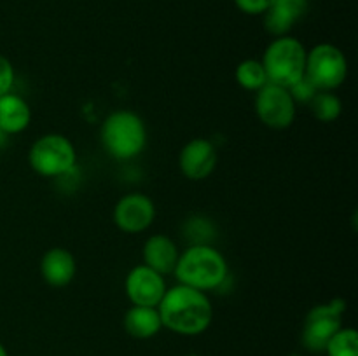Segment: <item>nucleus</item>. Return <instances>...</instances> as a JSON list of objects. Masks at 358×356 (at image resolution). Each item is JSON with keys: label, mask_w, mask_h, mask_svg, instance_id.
Returning <instances> with one entry per match:
<instances>
[{"label": "nucleus", "mask_w": 358, "mask_h": 356, "mask_svg": "<svg viewBox=\"0 0 358 356\" xmlns=\"http://www.w3.org/2000/svg\"><path fill=\"white\" fill-rule=\"evenodd\" d=\"M219 154L215 145L206 138H194L185 143L178 156V166L189 180H205L215 171Z\"/></svg>", "instance_id": "nucleus-11"}, {"label": "nucleus", "mask_w": 358, "mask_h": 356, "mask_svg": "<svg viewBox=\"0 0 358 356\" xmlns=\"http://www.w3.org/2000/svg\"><path fill=\"white\" fill-rule=\"evenodd\" d=\"M142 257L143 264L147 267L166 276L175 271L180 251H178L177 244H175V241L170 236H166V234H154L143 244Z\"/></svg>", "instance_id": "nucleus-14"}, {"label": "nucleus", "mask_w": 358, "mask_h": 356, "mask_svg": "<svg viewBox=\"0 0 358 356\" xmlns=\"http://www.w3.org/2000/svg\"><path fill=\"white\" fill-rule=\"evenodd\" d=\"M124 330L129 337L140 339V341H145V339H152L154 335H157L163 328L161 323V316L157 307H149V306H131L124 314Z\"/></svg>", "instance_id": "nucleus-15"}, {"label": "nucleus", "mask_w": 358, "mask_h": 356, "mask_svg": "<svg viewBox=\"0 0 358 356\" xmlns=\"http://www.w3.org/2000/svg\"><path fill=\"white\" fill-rule=\"evenodd\" d=\"M234 77L243 89L255 91V93L268 84V75L259 59H243L241 63H238Z\"/></svg>", "instance_id": "nucleus-17"}, {"label": "nucleus", "mask_w": 358, "mask_h": 356, "mask_svg": "<svg viewBox=\"0 0 358 356\" xmlns=\"http://www.w3.org/2000/svg\"><path fill=\"white\" fill-rule=\"evenodd\" d=\"M77 262L66 248L55 246L42 255L41 274L49 286L63 288L76 278Z\"/></svg>", "instance_id": "nucleus-13"}, {"label": "nucleus", "mask_w": 358, "mask_h": 356, "mask_svg": "<svg viewBox=\"0 0 358 356\" xmlns=\"http://www.w3.org/2000/svg\"><path fill=\"white\" fill-rule=\"evenodd\" d=\"M273 2L275 0H234L238 9L245 14H250V16H261V14H264L273 6Z\"/></svg>", "instance_id": "nucleus-23"}, {"label": "nucleus", "mask_w": 358, "mask_h": 356, "mask_svg": "<svg viewBox=\"0 0 358 356\" xmlns=\"http://www.w3.org/2000/svg\"><path fill=\"white\" fill-rule=\"evenodd\" d=\"M308 105L311 114L320 122H334L343 112L341 98L334 94V91H318Z\"/></svg>", "instance_id": "nucleus-18"}, {"label": "nucleus", "mask_w": 358, "mask_h": 356, "mask_svg": "<svg viewBox=\"0 0 358 356\" xmlns=\"http://www.w3.org/2000/svg\"><path fill=\"white\" fill-rule=\"evenodd\" d=\"M7 145H9V135H7V133H3L2 129H0V150L6 149Z\"/></svg>", "instance_id": "nucleus-24"}, {"label": "nucleus", "mask_w": 358, "mask_h": 356, "mask_svg": "<svg viewBox=\"0 0 358 356\" xmlns=\"http://www.w3.org/2000/svg\"><path fill=\"white\" fill-rule=\"evenodd\" d=\"M327 356H358V334L355 328L341 327L325 348Z\"/></svg>", "instance_id": "nucleus-19"}, {"label": "nucleus", "mask_w": 358, "mask_h": 356, "mask_svg": "<svg viewBox=\"0 0 358 356\" xmlns=\"http://www.w3.org/2000/svg\"><path fill=\"white\" fill-rule=\"evenodd\" d=\"M308 0H275L266 10L264 28L273 37L289 35V31L306 16Z\"/></svg>", "instance_id": "nucleus-12"}, {"label": "nucleus", "mask_w": 358, "mask_h": 356, "mask_svg": "<svg viewBox=\"0 0 358 356\" xmlns=\"http://www.w3.org/2000/svg\"><path fill=\"white\" fill-rule=\"evenodd\" d=\"M289 93L296 103H310V101L313 100L315 94L318 93V89L306 79V77H303V79L297 80L294 86L289 87Z\"/></svg>", "instance_id": "nucleus-21"}, {"label": "nucleus", "mask_w": 358, "mask_h": 356, "mask_svg": "<svg viewBox=\"0 0 358 356\" xmlns=\"http://www.w3.org/2000/svg\"><path fill=\"white\" fill-rule=\"evenodd\" d=\"M28 163L41 177L62 178L77 168V150L65 135L48 133L31 143Z\"/></svg>", "instance_id": "nucleus-5"}, {"label": "nucleus", "mask_w": 358, "mask_h": 356, "mask_svg": "<svg viewBox=\"0 0 358 356\" xmlns=\"http://www.w3.org/2000/svg\"><path fill=\"white\" fill-rule=\"evenodd\" d=\"M184 234L192 241V244H210L208 239L213 234V225L206 218H189L185 222Z\"/></svg>", "instance_id": "nucleus-20"}, {"label": "nucleus", "mask_w": 358, "mask_h": 356, "mask_svg": "<svg viewBox=\"0 0 358 356\" xmlns=\"http://www.w3.org/2000/svg\"><path fill=\"white\" fill-rule=\"evenodd\" d=\"M100 142L115 161H131L145 149L147 126L135 112L115 110L101 124Z\"/></svg>", "instance_id": "nucleus-3"}, {"label": "nucleus", "mask_w": 358, "mask_h": 356, "mask_svg": "<svg viewBox=\"0 0 358 356\" xmlns=\"http://www.w3.org/2000/svg\"><path fill=\"white\" fill-rule=\"evenodd\" d=\"M296 101L289 89L268 82L255 94V114L271 129H287L296 119Z\"/></svg>", "instance_id": "nucleus-8"}, {"label": "nucleus", "mask_w": 358, "mask_h": 356, "mask_svg": "<svg viewBox=\"0 0 358 356\" xmlns=\"http://www.w3.org/2000/svg\"><path fill=\"white\" fill-rule=\"evenodd\" d=\"M304 77L318 91H336L348 77V59L338 45L322 42L306 52Z\"/></svg>", "instance_id": "nucleus-6"}, {"label": "nucleus", "mask_w": 358, "mask_h": 356, "mask_svg": "<svg viewBox=\"0 0 358 356\" xmlns=\"http://www.w3.org/2000/svg\"><path fill=\"white\" fill-rule=\"evenodd\" d=\"M154 218H156V206H154V201L149 195L131 192V194L122 195L115 202L114 223L122 232H143V230L152 225Z\"/></svg>", "instance_id": "nucleus-9"}, {"label": "nucleus", "mask_w": 358, "mask_h": 356, "mask_svg": "<svg viewBox=\"0 0 358 356\" xmlns=\"http://www.w3.org/2000/svg\"><path fill=\"white\" fill-rule=\"evenodd\" d=\"M124 290L133 306L157 307L166 292V281L163 274L147 267L145 264H140L126 276Z\"/></svg>", "instance_id": "nucleus-10"}, {"label": "nucleus", "mask_w": 358, "mask_h": 356, "mask_svg": "<svg viewBox=\"0 0 358 356\" xmlns=\"http://www.w3.org/2000/svg\"><path fill=\"white\" fill-rule=\"evenodd\" d=\"M289 356H303V355H301V353H292V355H289Z\"/></svg>", "instance_id": "nucleus-26"}, {"label": "nucleus", "mask_w": 358, "mask_h": 356, "mask_svg": "<svg viewBox=\"0 0 358 356\" xmlns=\"http://www.w3.org/2000/svg\"><path fill=\"white\" fill-rule=\"evenodd\" d=\"M173 274L180 285L206 292L224 285L229 267L226 257L212 244H191L178 257Z\"/></svg>", "instance_id": "nucleus-2"}, {"label": "nucleus", "mask_w": 358, "mask_h": 356, "mask_svg": "<svg viewBox=\"0 0 358 356\" xmlns=\"http://www.w3.org/2000/svg\"><path fill=\"white\" fill-rule=\"evenodd\" d=\"M157 311L163 328L187 337L208 330L213 320V307L206 293L180 283L166 288Z\"/></svg>", "instance_id": "nucleus-1"}, {"label": "nucleus", "mask_w": 358, "mask_h": 356, "mask_svg": "<svg viewBox=\"0 0 358 356\" xmlns=\"http://www.w3.org/2000/svg\"><path fill=\"white\" fill-rule=\"evenodd\" d=\"M306 52L303 42L292 35L273 38L261 59L268 82L289 89L297 80L303 79L306 68Z\"/></svg>", "instance_id": "nucleus-4"}, {"label": "nucleus", "mask_w": 358, "mask_h": 356, "mask_svg": "<svg viewBox=\"0 0 358 356\" xmlns=\"http://www.w3.org/2000/svg\"><path fill=\"white\" fill-rule=\"evenodd\" d=\"M31 110L30 105L14 93H6L0 96V129L7 135H17L30 126Z\"/></svg>", "instance_id": "nucleus-16"}, {"label": "nucleus", "mask_w": 358, "mask_h": 356, "mask_svg": "<svg viewBox=\"0 0 358 356\" xmlns=\"http://www.w3.org/2000/svg\"><path fill=\"white\" fill-rule=\"evenodd\" d=\"M0 356H9V353H7L6 346H3L2 342H0Z\"/></svg>", "instance_id": "nucleus-25"}, {"label": "nucleus", "mask_w": 358, "mask_h": 356, "mask_svg": "<svg viewBox=\"0 0 358 356\" xmlns=\"http://www.w3.org/2000/svg\"><path fill=\"white\" fill-rule=\"evenodd\" d=\"M14 66L3 54H0V96L6 93H10L14 86Z\"/></svg>", "instance_id": "nucleus-22"}, {"label": "nucleus", "mask_w": 358, "mask_h": 356, "mask_svg": "<svg viewBox=\"0 0 358 356\" xmlns=\"http://www.w3.org/2000/svg\"><path fill=\"white\" fill-rule=\"evenodd\" d=\"M346 311L345 299H334L327 304H318L311 307L306 314L301 332V342L304 349L315 355H320L327 348L332 335L343 327V313Z\"/></svg>", "instance_id": "nucleus-7"}]
</instances>
